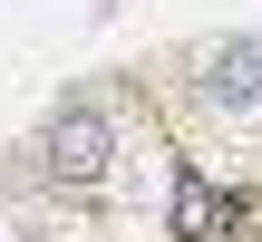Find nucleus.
I'll use <instances>...</instances> for the list:
<instances>
[{"mask_svg":"<svg viewBox=\"0 0 262 242\" xmlns=\"http://www.w3.org/2000/svg\"><path fill=\"white\" fill-rule=\"evenodd\" d=\"M29 165H39L49 184H68V194H97V184L117 175V126H107V107H97V97H68V107L39 126Z\"/></svg>","mask_w":262,"mask_h":242,"instance_id":"f03ea898","label":"nucleus"},{"mask_svg":"<svg viewBox=\"0 0 262 242\" xmlns=\"http://www.w3.org/2000/svg\"><path fill=\"white\" fill-rule=\"evenodd\" d=\"M185 107H194L204 126L243 136L262 116V39H214V49H194V58H185Z\"/></svg>","mask_w":262,"mask_h":242,"instance_id":"f257e3e1","label":"nucleus"},{"mask_svg":"<svg viewBox=\"0 0 262 242\" xmlns=\"http://www.w3.org/2000/svg\"><path fill=\"white\" fill-rule=\"evenodd\" d=\"M233 213H243V194H214L204 165L185 155L175 165V242H233Z\"/></svg>","mask_w":262,"mask_h":242,"instance_id":"7ed1b4c3","label":"nucleus"}]
</instances>
